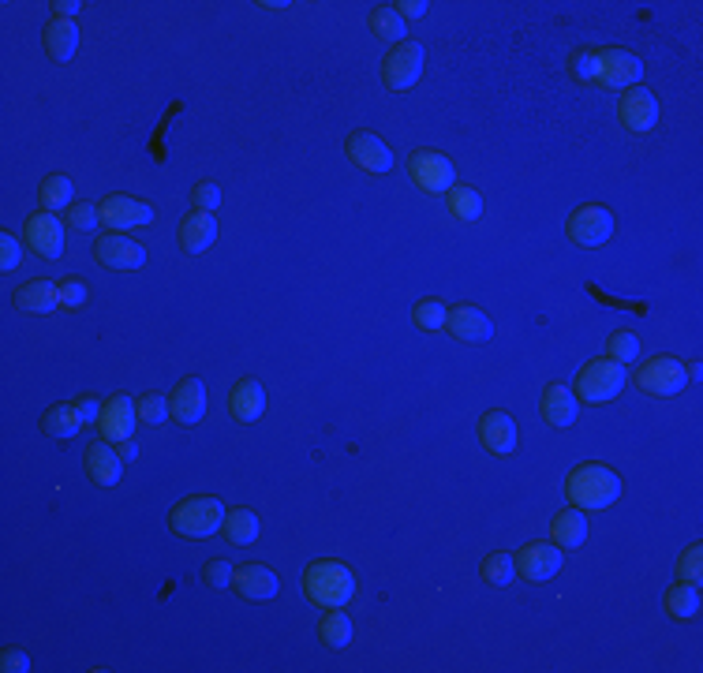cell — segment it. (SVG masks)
I'll list each match as a JSON object with an SVG mask.
<instances>
[{
	"instance_id": "obj_1",
	"label": "cell",
	"mask_w": 703,
	"mask_h": 673,
	"mask_svg": "<svg viewBox=\"0 0 703 673\" xmlns=\"http://www.w3.org/2000/svg\"><path fill=\"white\" fill-rule=\"evenodd\" d=\"M621 475L610 472L606 464H580L569 472L565 479V494L576 509H588V513H599V509H610V505L621 498Z\"/></svg>"
},
{
	"instance_id": "obj_2",
	"label": "cell",
	"mask_w": 703,
	"mask_h": 673,
	"mask_svg": "<svg viewBox=\"0 0 703 673\" xmlns=\"http://www.w3.org/2000/svg\"><path fill=\"white\" fill-rule=\"evenodd\" d=\"M303 591L315 606H348L356 599V576L341 561H315L303 573Z\"/></svg>"
},
{
	"instance_id": "obj_3",
	"label": "cell",
	"mask_w": 703,
	"mask_h": 673,
	"mask_svg": "<svg viewBox=\"0 0 703 673\" xmlns=\"http://www.w3.org/2000/svg\"><path fill=\"white\" fill-rule=\"evenodd\" d=\"M225 516L229 509L210 498V494H195V498H184L180 505H173L169 513V528L184 539H210L214 531L225 528Z\"/></svg>"
},
{
	"instance_id": "obj_4",
	"label": "cell",
	"mask_w": 703,
	"mask_h": 673,
	"mask_svg": "<svg viewBox=\"0 0 703 673\" xmlns=\"http://www.w3.org/2000/svg\"><path fill=\"white\" fill-rule=\"evenodd\" d=\"M625 389V367L614 359H591L576 374V397L588 404H610Z\"/></svg>"
},
{
	"instance_id": "obj_5",
	"label": "cell",
	"mask_w": 703,
	"mask_h": 673,
	"mask_svg": "<svg viewBox=\"0 0 703 673\" xmlns=\"http://www.w3.org/2000/svg\"><path fill=\"white\" fill-rule=\"evenodd\" d=\"M636 386L651 393V397H677L681 389L689 386V367L674 356H655L636 371Z\"/></svg>"
},
{
	"instance_id": "obj_6",
	"label": "cell",
	"mask_w": 703,
	"mask_h": 673,
	"mask_svg": "<svg viewBox=\"0 0 703 673\" xmlns=\"http://www.w3.org/2000/svg\"><path fill=\"white\" fill-rule=\"evenodd\" d=\"M565 232H569V240H573L576 247H603L606 240H610V232H614V214H610L606 206L588 202V206L573 210Z\"/></svg>"
},
{
	"instance_id": "obj_7",
	"label": "cell",
	"mask_w": 703,
	"mask_h": 673,
	"mask_svg": "<svg viewBox=\"0 0 703 673\" xmlns=\"http://www.w3.org/2000/svg\"><path fill=\"white\" fill-rule=\"evenodd\" d=\"M423 75V45L419 42H401L393 45L382 60V79L389 90H412Z\"/></svg>"
},
{
	"instance_id": "obj_8",
	"label": "cell",
	"mask_w": 703,
	"mask_h": 673,
	"mask_svg": "<svg viewBox=\"0 0 703 673\" xmlns=\"http://www.w3.org/2000/svg\"><path fill=\"white\" fill-rule=\"evenodd\" d=\"M408 172H412V180H416L423 191H431V195H442V191H449V187L457 184L453 161L445 158L442 150H416V154L408 158Z\"/></svg>"
},
{
	"instance_id": "obj_9",
	"label": "cell",
	"mask_w": 703,
	"mask_h": 673,
	"mask_svg": "<svg viewBox=\"0 0 703 673\" xmlns=\"http://www.w3.org/2000/svg\"><path fill=\"white\" fill-rule=\"evenodd\" d=\"M617 116H621V124L629 131L647 135V131H655V124H659V98L647 86H629V90H621Z\"/></svg>"
},
{
	"instance_id": "obj_10",
	"label": "cell",
	"mask_w": 703,
	"mask_h": 673,
	"mask_svg": "<svg viewBox=\"0 0 703 673\" xmlns=\"http://www.w3.org/2000/svg\"><path fill=\"white\" fill-rule=\"evenodd\" d=\"M139 427V412H135V401H131L128 393H113L105 408H101V419H98V430L105 442H128L131 434Z\"/></svg>"
},
{
	"instance_id": "obj_11",
	"label": "cell",
	"mask_w": 703,
	"mask_h": 673,
	"mask_svg": "<svg viewBox=\"0 0 703 673\" xmlns=\"http://www.w3.org/2000/svg\"><path fill=\"white\" fill-rule=\"evenodd\" d=\"M94 255L105 270H139V266H146V247L128 240L124 232H105L94 244Z\"/></svg>"
},
{
	"instance_id": "obj_12",
	"label": "cell",
	"mask_w": 703,
	"mask_h": 673,
	"mask_svg": "<svg viewBox=\"0 0 703 673\" xmlns=\"http://www.w3.org/2000/svg\"><path fill=\"white\" fill-rule=\"evenodd\" d=\"M101 221L109 225V232H128L139 229V225H150L154 221V210L139 199H128V195H109V199L98 202Z\"/></svg>"
},
{
	"instance_id": "obj_13",
	"label": "cell",
	"mask_w": 703,
	"mask_h": 673,
	"mask_svg": "<svg viewBox=\"0 0 703 673\" xmlns=\"http://www.w3.org/2000/svg\"><path fill=\"white\" fill-rule=\"evenodd\" d=\"M513 561H517V576H524V580H535V584H543V580H550V576H558V569H561V546H554V543H528V546H520L517 554H513Z\"/></svg>"
},
{
	"instance_id": "obj_14",
	"label": "cell",
	"mask_w": 703,
	"mask_h": 673,
	"mask_svg": "<svg viewBox=\"0 0 703 673\" xmlns=\"http://www.w3.org/2000/svg\"><path fill=\"white\" fill-rule=\"evenodd\" d=\"M599 64H603L599 83L610 90H629L644 79V64H640V57H632L629 49H599Z\"/></svg>"
},
{
	"instance_id": "obj_15",
	"label": "cell",
	"mask_w": 703,
	"mask_h": 673,
	"mask_svg": "<svg viewBox=\"0 0 703 673\" xmlns=\"http://www.w3.org/2000/svg\"><path fill=\"white\" fill-rule=\"evenodd\" d=\"M345 154L352 158V165H359V169H367V172H378V176L393 169V150H389L378 135H371V131L348 135Z\"/></svg>"
},
{
	"instance_id": "obj_16",
	"label": "cell",
	"mask_w": 703,
	"mask_h": 673,
	"mask_svg": "<svg viewBox=\"0 0 703 673\" xmlns=\"http://www.w3.org/2000/svg\"><path fill=\"white\" fill-rule=\"evenodd\" d=\"M27 247H34L42 258H60L64 255V221L57 214H34L27 221Z\"/></svg>"
},
{
	"instance_id": "obj_17",
	"label": "cell",
	"mask_w": 703,
	"mask_h": 673,
	"mask_svg": "<svg viewBox=\"0 0 703 673\" xmlns=\"http://www.w3.org/2000/svg\"><path fill=\"white\" fill-rule=\"evenodd\" d=\"M169 416H173L180 427H195V423L206 416V386H202V378L176 382L173 401H169Z\"/></svg>"
},
{
	"instance_id": "obj_18",
	"label": "cell",
	"mask_w": 703,
	"mask_h": 673,
	"mask_svg": "<svg viewBox=\"0 0 703 673\" xmlns=\"http://www.w3.org/2000/svg\"><path fill=\"white\" fill-rule=\"evenodd\" d=\"M445 330H449V337H457V341H490V333H494V326H490V318L483 307H475V303H460V307H453L449 311V318H445Z\"/></svg>"
},
{
	"instance_id": "obj_19",
	"label": "cell",
	"mask_w": 703,
	"mask_h": 673,
	"mask_svg": "<svg viewBox=\"0 0 703 673\" xmlns=\"http://www.w3.org/2000/svg\"><path fill=\"white\" fill-rule=\"evenodd\" d=\"M87 475L98 483V487H116L120 483V475H124V457H120V449L113 442H94L87 449Z\"/></svg>"
},
{
	"instance_id": "obj_20",
	"label": "cell",
	"mask_w": 703,
	"mask_h": 673,
	"mask_svg": "<svg viewBox=\"0 0 703 673\" xmlns=\"http://www.w3.org/2000/svg\"><path fill=\"white\" fill-rule=\"evenodd\" d=\"M479 438L494 457H509L517 449V423L509 412H487L479 419Z\"/></svg>"
},
{
	"instance_id": "obj_21",
	"label": "cell",
	"mask_w": 703,
	"mask_h": 673,
	"mask_svg": "<svg viewBox=\"0 0 703 673\" xmlns=\"http://www.w3.org/2000/svg\"><path fill=\"white\" fill-rule=\"evenodd\" d=\"M229 412L236 423H255L266 412V389L255 378H240L229 393Z\"/></svg>"
},
{
	"instance_id": "obj_22",
	"label": "cell",
	"mask_w": 703,
	"mask_h": 673,
	"mask_svg": "<svg viewBox=\"0 0 703 673\" xmlns=\"http://www.w3.org/2000/svg\"><path fill=\"white\" fill-rule=\"evenodd\" d=\"M232 584H236V591L244 595V599L251 602H266L277 595V573L273 569H266V565H240L236 569V576H232Z\"/></svg>"
},
{
	"instance_id": "obj_23",
	"label": "cell",
	"mask_w": 703,
	"mask_h": 673,
	"mask_svg": "<svg viewBox=\"0 0 703 673\" xmlns=\"http://www.w3.org/2000/svg\"><path fill=\"white\" fill-rule=\"evenodd\" d=\"M217 240V217L214 214H202V210H191L180 225V247L191 251V255H202L210 251Z\"/></svg>"
},
{
	"instance_id": "obj_24",
	"label": "cell",
	"mask_w": 703,
	"mask_h": 673,
	"mask_svg": "<svg viewBox=\"0 0 703 673\" xmlns=\"http://www.w3.org/2000/svg\"><path fill=\"white\" fill-rule=\"evenodd\" d=\"M576 416H580V401L565 386H546L543 393V419L550 427H573Z\"/></svg>"
},
{
	"instance_id": "obj_25",
	"label": "cell",
	"mask_w": 703,
	"mask_h": 673,
	"mask_svg": "<svg viewBox=\"0 0 703 673\" xmlns=\"http://www.w3.org/2000/svg\"><path fill=\"white\" fill-rule=\"evenodd\" d=\"M550 539L561 550L584 546V539H588V516H584V509H561L554 516V524H550Z\"/></svg>"
},
{
	"instance_id": "obj_26",
	"label": "cell",
	"mask_w": 703,
	"mask_h": 673,
	"mask_svg": "<svg viewBox=\"0 0 703 673\" xmlns=\"http://www.w3.org/2000/svg\"><path fill=\"white\" fill-rule=\"evenodd\" d=\"M15 307L30 311V315H53L60 307V288L49 285V281H30L15 292Z\"/></svg>"
},
{
	"instance_id": "obj_27",
	"label": "cell",
	"mask_w": 703,
	"mask_h": 673,
	"mask_svg": "<svg viewBox=\"0 0 703 673\" xmlns=\"http://www.w3.org/2000/svg\"><path fill=\"white\" fill-rule=\"evenodd\" d=\"M75 49H79V27H75L72 19H53L49 27H45V53L60 64H68L75 57Z\"/></svg>"
},
{
	"instance_id": "obj_28",
	"label": "cell",
	"mask_w": 703,
	"mask_h": 673,
	"mask_svg": "<svg viewBox=\"0 0 703 673\" xmlns=\"http://www.w3.org/2000/svg\"><path fill=\"white\" fill-rule=\"evenodd\" d=\"M79 427H87V423H83V416H79L75 404H53V408L42 416V430L49 434V438H75Z\"/></svg>"
},
{
	"instance_id": "obj_29",
	"label": "cell",
	"mask_w": 703,
	"mask_h": 673,
	"mask_svg": "<svg viewBox=\"0 0 703 673\" xmlns=\"http://www.w3.org/2000/svg\"><path fill=\"white\" fill-rule=\"evenodd\" d=\"M318 636H322L326 647L341 651V647L352 644V617H348L341 606H333L330 614H322V621H318Z\"/></svg>"
},
{
	"instance_id": "obj_30",
	"label": "cell",
	"mask_w": 703,
	"mask_h": 673,
	"mask_svg": "<svg viewBox=\"0 0 703 673\" xmlns=\"http://www.w3.org/2000/svg\"><path fill=\"white\" fill-rule=\"evenodd\" d=\"M225 539H229L232 546H251L255 539H259V516L251 513V509H232L229 516H225Z\"/></svg>"
},
{
	"instance_id": "obj_31",
	"label": "cell",
	"mask_w": 703,
	"mask_h": 673,
	"mask_svg": "<svg viewBox=\"0 0 703 673\" xmlns=\"http://www.w3.org/2000/svg\"><path fill=\"white\" fill-rule=\"evenodd\" d=\"M666 610H670L674 621H689V617L700 614V591H696V584L677 580L674 588L666 591Z\"/></svg>"
},
{
	"instance_id": "obj_32",
	"label": "cell",
	"mask_w": 703,
	"mask_h": 673,
	"mask_svg": "<svg viewBox=\"0 0 703 673\" xmlns=\"http://www.w3.org/2000/svg\"><path fill=\"white\" fill-rule=\"evenodd\" d=\"M445 202H449V214L460 217V221H475V217L483 214V199H479V191L468 184H453L445 191Z\"/></svg>"
},
{
	"instance_id": "obj_33",
	"label": "cell",
	"mask_w": 703,
	"mask_h": 673,
	"mask_svg": "<svg viewBox=\"0 0 703 673\" xmlns=\"http://www.w3.org/2000/svg\"><path fill=\"white\" fill-rule=\"evenodd\" d=\"M371 30L378 38H386V42H404V34H408V23H404L401 15L393 12V4L389 8H374L371 12Z\"/></svg>"
},
{
	"instance_id": "obj_34",
	"label": "cell",
	"mask_w": 703,
	"mask_h": 673,
	"mask_svg": "<svg viewBox=\"0 0 703 673\" xmlns=\"http://www.w3.org/2000/svg\"><path fill=\"white\" fill-rule=\"evenodd\" d=\"M606 359H614V363H621V367H629V363H636L640 359V337L632 330H617L610 341H606Z\"/></svg>"
},
{
	"instance_id": "obj_35",
	"label": "cell",
	"mask_w": 703,
	"mask_h": 673,
	"mask_svg": "<svg viewBox=\"0 0 703 673\" xmlns=\"http://www.w3.org/2000/svg\"><path fill=\"white\" fill-rule=\"evenodd\" d=\"M38 195H42L45 210L57 214L60 206H72V180H68V176H45Z\"/></svg>"
},
{
	"instance_id": "obj_36",
	"label": "cell",
	"mask_w": 703,
	"mask_h": 673,
	"mask_svg": "<svg viewBox=\"0 0 703 673\" xmlns=\"http://www.w3.org/2000/svg\"><path fill=\"white\" fill-rule=\"evenodd\" d=\"M483 580L494 584V588L513 584V580H517V561L509 558V554H487V561H483Z\"/></svg>"
},
{
	"instance_id": "obj_37",
	"label": "cell",
	"mask_w": 703,
	"mask_h": 673,
	"mask_svg": "<svg viewBox=\"0 0 703 673\" xmlns=\"http://www.w3.org/2000/svg\"><path fill=\"white\" fill-rule=\"evenodd\" d=\"M599 72H603L599 49H576L573 57H569V75H573L576 83H595Z\"/></svg>"
},
{
	"instance_id": "obj_38",
	"label": "cell",
	"mask_w": 703,
	"mask_h": 673,
	"mask_svg": "<svg viewBox=\"0 0 703 673\" xmlns=\"http://www.w3.org/2000/svg\"><path fill=\"white\" fill-rule=\"evenodd\" d=\"M135 412H139V423H143V427H161V423L169 419V401H165L161 393H143V397L135 401Z\"/></svg>"
},
{
	"instance_id": "obj_39",
	"label": "cell",
	"mask_w": 703,
	"mask_h": 673,
	"mask_svg": "<svg viewBox=\"0 0 703 673\" xmlns=\"http://www.w3.org/2000/svg\"><path fill=\"white\" fill-rule=\"evenodd\" d=\"M412 318H416L419 330H442L445 318H449V307L442 300H419L412 307Z\"/></svg>"
},
{
	"instance_id": "obj_40",
	"label": "cell",
	"mask_w": 703,
	"mask_h": 673,
	"mask_svg": "<svg viewBox=\"0 0 703 673\" xmlns=\"http://www.w3.org/2000/svg\"><path fill=\"white\" fill-rule=\"evenodd\" d=\"M677 580H685V584H696L700 588L703 580V546H689L681 558H677Z\"/></svg>"
},
{
	"instance_id": "obj_41",
	"label": "cell",
	"mask_w": 703,
	"mask_h": 673,
	"mask_svg": "<svg viewBox=\"0 0 703 673\" xmlns=\"http://www.w3.org/2000/svg\"><path fill=\"white\" fill-rule=\"evenodd\" d=\"M98 221H101V210L94 202H75L72 210H68V225H72L75 232H90Z\"/></svg>"
},
{
	"instance_id": "obj_42",
	"label": "cell",
	"mask_w": 703,
	"mask_h": 673,
	"mask_svg": "<svg viewBox=\"0 0 703 673\" xmlns=\"http://www.w3.org/2000/svg\"><path fill=\"white\" fill-rule=\"evenodd\" d=\"M191 202H195V210H202V214H214L217 206H221V187L199 184L195 191H191Z\"/></svg>"
},
{
	"instance_id": "obj_43",
	"label": "cell",
	"mask_w": 703,
	"mask_h": 673,
	"mask_svg": "<svg viewBox=\"0 0 703 673\" xmlns=\"http://www.w3.org/2000/svg\"><path fill=\"white\" fill-rule=\"evenodd\" d=\"M202 576H206V584H210V588H229L232 576H236V569H232L229 561H210V565L202 569Z\"/></svg>"
},
{
	"instance_id": "obj_44",
	"label": "cell",
	"mask_w": 703,
	"mask_h": 673,
	"mask_svg": "<svg viewBox=\"0 0 703 673\" xmlns=\"http://www.w3.org/2000/svg\"><path fill=\"white\" fill-rule=\"evenodd\" d=\"M19 258H23L19 240H15L12 232H4V236H0V270H15V266H19Z\"/></svg>"
},
{
	"instance_id": "obj_45",
	"label": "cell",
	"mask_w": 703,
	"mask_h": 673,
	"mask_svg": "<svg viewBox=\"0 0 703 673\" xmlns=\"http://www.w3.org/2000/svg\"><path fill=\"white\" fill-rule=\"evenodd\" d=\"M60 288V307H83L87 303V288L79 285V281H64Z\"/></svg>"
},
{
	"instance_id": "obj_46",
	"label": "cell",
	"mask_w": 703,
	"mask_h": 673,
	"mask_svg": "<svg viewBox=\"0 0 703 673\" xmlns=\"http://www.w3.org/2000/svg\"><path fill=\"white\" fill-rule=\"evenodd\" d=\"M427 8H431L427 0H401V4H393V12L401 15L404 23H408V19H423V15H427Z\"/></svg>"
},
{
	"instance_id": "obj_47",
	"label": "cell",
	"mask_w": 703,
	"mask_h": 673,
	"mask_svg": "<svg viewBox=\"0 0 703 673\" xmlns=\"http://www.w3.org/2000/svg\"><path fill=\"white\" fill-rule=\"evenodd\" d=\"M0 670L4 673H27L30 659L23 655V651H4V655H0Z\"/></svg>"
},
{
	"instance_id": "obj_48",
	"label": "cell",
	"mask_w": 703,
	"mask_h": 673,
	"mask_svg": "<svg viewBox=\"0 0 703 673\" xmlns=\"http://www.w3.org/2000/svg\"><path fill=\"white\" fill-rule=\"evenodd\" d=\"M75 408H79V416H83V423H98V419H101V408H105V404H98V397H83V401L75 404Z\"/></svg>"
},
{
	"instance_id": "obj_49",
	"label": "cell",
	"mask_w": 703,
	"mask_h": 673,
	"mask_svg": "<svg viewBox=\"0 0 703 673\" xmlns=\"http://www.w3.org/2000/svg\"><path fill=\"white\" fill-rule=\"evenodd\" d=\"M53 12H57V19H75V15L83 12V4H79V0H57Z\"/></svg>"
},
{
	"instance_id": "obj_50",
	"label": "cell",
	"mask_w": 703,
	"mask_h": 673,
	"mask_svg": "<svg viewBox=\"0 0 703 673\" xmlns=\"http://www.w3.org/2000/svg\"><path fill=\"white\" fill-rule=\"evenodd\" d=\"M120 457H124V460L139 457V449H135V442H131V438H128V442H120Z\"/></svg>"
}]
</instances>
